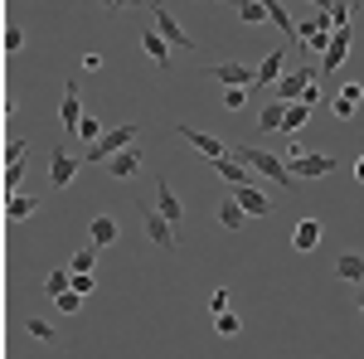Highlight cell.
<instances>
[{
	"label": "cell",
	"mask_w": 364,
	"mask_h": 359,
	"mask_svg": "<svg viewBox=\"0 0 364 359\" xmlns=\"http://www.w3.org/2000/svg\"><path fill=\"white\" fill-rule=\"evenodd\" d=\"M360 102H364V83H345L336 97H331V112H336L340 122H355V117H360Z\"/></svg>",
	"instance_id": "10"
},
{
	"label": "cell",
	"mask_w": 364,
	"mask_h": 359,
	"mask_svg": "<svg viewBox=\"0 0 364 359\" xmlns=\"http://www.w3.org/2000/svg\"><path fill=\"white\" fill-rule=\"evenodd\" d=\"M58 122H63V132H78V127H83V102H78V87H73V83L63 87V102H58Z\"/></svg>",
	"instance_id": "14"
},
{
	"label": "cell",
	"mask_w": 364,
	"mask_h": 359,
	"mask_svg": "<svg viewBox=\"0 0 364 359\" xmlns=\"http://www.w3.org/2000/svg\"><path fill=\"white\" fill-rule=\"evenodd\" d=\"M34 340H44V345H58V331L49 326V321H39V316H29V326H25Z\"/></svg>",
	"instance_id": "28"
},
{
	"label": "cell",
	"mask_w": 364,
	"mask_h": 359,
	"mask_svg": "<svg viewBox=\"0 0 364 359\" xmlns=\"http://www.w3.org/2000/svg\"><path fill=\"white\" fill-rule=\"evenodd\" d=\"M355 301H360V311H364V291H360V296H355Z\"/></svg>",
	"instance_id": "41"
},
{
	"label": "cell",
	"mask_w": 364,
	"mask_h": 359,
	"mask_svg": "<svg viewBox=\"0 0 364 359\" xmlns=\"http://www.w3.org/2000/svg\"><path fill=\"white\" fill-rule=\"evenodd\" d=\"M136 214H141V233H146V243L151 248H161V252H180V228L161 214V209H146V204H136Z\"/></svg>",
	"instance_id": "3"
},
{
	"label": "cell",
	"mask_w": 364,
	"mask_h": 359,
	"mask_svg": "<svg viewBox=\"0 0 364 359\" xmlns=\"http://www.w3.org/2000/svg\"><path fill=\"white\" fill-rule=\"evenodd\" d=\"M282 122H287V102H262V117H257V132H282Z\"/></svg>",
	"instance_id": "24"
},
{
	"label": "cell",
	"mask_w": 364,
	"mask_h": 359,
	"mask_svg": "<svg viewBox=\"0 0 364 359\" xmlns=\"http://www.w3.org/2000/svg\"><path fill=\"white\" fill-rule=\"evenodd\" d=\"M34 209H39V199H34V194H5V219H29V214H34Z\"/></svg>",
	"instance_id": "20"
},
{
	"label": "cell",
	"mask_w": 364,
	"mask_h": 359,
	"mask_svg": "<svg viewBox=\"0 0 364 359\" xmlns=\"http://www.w3.org/2000/svg\"><path fill=\"white\" fill-rule=\"evenodd\" d=\"M262 10H267V20H272V25H277L282 34H287V39H301V25H291V15L282 10L277 0H262Z\"/></svg>",
	"instance_id": "23"
},
{
	"label": "cell",
	"mask_w": 364,
	"mask_h": 359,
	"mask_svg": "<svg viewBox=\"0 0 364 359\" xmlns=\"http://www.w3.org/2000/svg\"><path fill=\"white\" fill-rule=\"evenodd\" d=\"M233 156L243 161V166H252V175H262V180H277L282 190H296L301 180L291 175V166L282 161V156H272V151H262V146H233Z\"/></svg>",
	"instance_id": "1"
},
{
	"label": "cell",
	"mask_w": 364,
	"mask_h": 359,
	"mask_svg": "<svg viewBox=\"0 0 364 359\" xmlns=\"http://www.w3.org/2000/svg\"><path fill=\"white\" fill-rule=\"evenodd\" d=\"M282 73H287V49H272V54L257 63V87H277Z\"/></svg>",
	"instance_id": "15"
},
{
	"label": "cell",
	"mask_w": 364,
	"mask_h": 359,
	"mask_svg": "<svg viewBox=\"0 0 364 359\" xmlns=\"http://www.w3.org/2000/svg\"><path fill=\"white\" fill-rule=\"evenodd\" d=\"M78 166H83V161L68 156V141H54V146H49V185H54V190H68V185L78 180Z\"/></svg>",
	"instance_id": "5"
},
{
	"label": "cell",
	"mask_w": 364,
	"mask_h": 359,
	"mask_svg": "<svg viewBox=\"0 0 364 359\" xmlns=\"http://www.w3.org/2000/svg\"><path fill=\"white\" fill-rule=\"evenodd\" d=\"M336 277L340 282H364V252H340Z\"/></svg>",
	"instance_id": "21"
},
{
	"label": "cell",
	"mask_w": 364,
	"mask_h": 359,
	"mask_svg": "<svg viewBox=\"0 0 364 359\" xmlns=\"http://www.w3.org/2000/svg\"><path fill=\"white\" fill-rule=\"evenodd\" d=\"M156 209H161V214H166L175 228L185 223V204H180V194L170 190V180H156Z\"/></svg>",
	"instance_id": "11"
},
{
	"label": "cell",
	"mask_w": 364,
	"mask_h": 359,
	"mask_svg": "<svg viewBox=\"0 0 364 359\" xmlns=\"http://www.w3.org/2000/svg\"><path fill=\"white\" fill-rule=\"evenodd\" d=\"M175 132H180V141H190L199 156H209V161H224V156H233V146H228V141L209 136V132H199V127H185V122H180Z\"/></svg>",
	"instance_id": "8"
},
{
	"label": "cell",
	"mask_w": 364,
	"mask_h": 359,
	"mask_svg": "<svg viewBox=\"0 0 364 359\" xmlns=\"http://www.w3.org/2000/svg\"><path fill=\"white\" fill-rule=\"evenodd\" d=\"M287 166H291V175L296 180H326V175H336V156H321V151H301V141L287 151Z\"/></svg>",
	"instance_id": "4"
},
{
	"label": "cell",
	"mask_w": 364,
	"mask_h": 359,
	"mask_svg": "<svg viewBox=\"0 0 364 359\" xmlns=\"http://www.w3.org/2000/svg\"><path fill=\"white\" fill-rule=\"evenodd\" d=\"M83 68H87V73H102L107 63H102V54H97V49H87V54H83Z\"/></svg>",
	"instance_id": "36"
},
{
	"label": "cell",
	"mask_w": 364,
	"mask_h": 359,
	"mask_svg": "<svg viewBox=\"0 0 364 359\" xmlns=\"http://www.w3.org/2000/svg\"><path fill=\"white\" fill-rule=\"evenodd\" d=\"M102 10H136V5H146V0H97Z\"/></svg>",
	"instance_id": "37"
},
{
	"label": "cell",
	"mask_w": 364,
	"mask_h": 359,
	"mask_svg": "<svg viewBox=\"0 0 364 359\" xmlns=\"http://www.w3.org/2000/svg\"><path fill=\"white\" fill-rule=\"evenodd\" d=\"M233 10H238V20H243V25H262V20H267V10H262V0H238Z\"/></svg>",
	"instance_id": "26"
},
{
	"label": "cell",
	"mask_w": 364,
	"mask_h": 359,
	"mask_svg": "<svg viewBox=\"0 0 364 359\" xmlns=\"http://www.w3.org/2000/svg\"><path fill=\"white\" fill-rule=\"evenodd\" d=\"M233 194H238V204L248 209V219H267V214H272V199L257 190V185H238Z\"/></svg>",
	"instance_id": "13"
},
{
	"label": "cell",
	"mask_w": 364,
	"mask_h": 359,
	"mask_svg": "<svg viewBox=\"0 0 364 359\" xmlns=\"http://www.w3.org/2000/svg\"><path fill=\"white\" fill-rule=\"evenodd\" d=\"M243 102H248V92H243V87H224V107L228 112H238Z\"/></svg>",
	"instance_id": "34"
},
{
	"label": "cell",
	"mask_w": 364,
	"mask_h": 359,
	"mask_svg": "<svg viewBox=\"0 0 364 359\" xmlns=\"http://www.w3.org/2000/svg\"><path fill=\"white\" fill-rule=\"evenodd\" d=\"M136 136H141V122H122V127H112L102 141H92V146H87L83 161H87V166H107V161L122 156L127 146H136Z\"/></svg>",
	"instance_id": "2"
},
{
	"label": "cell",
	"mask_w": 364,
	"mask_h": 359,
	"mask_svg": "<svg viewBox=\"0 0 364 359\" xmlns=\"http://www.w3.org/2000/svg\"><path fill=\"white\" fill-rule=\"evenodd\" d=\"M350 44H355V25H340L336 39H331V49L321 54V73H340V63L350 58Z\"/></svg>",
	"instance_id": "9"
},
{
	"label": "cell",
	"mask_w": 364,
	"mask_h": 359,
	"mask_svg": "<svg viewBox=\"0 0 364 359\" xmlns=\"http://www.w3.org/2000/svg\"><path fill=\"white\" fill-rule=\"evenodd\" d=\"M20 44H25V34H20V29H5V54H15Z\"/></svg>",
	"instance_id": "38"
},
{
	"label": "cell",
	"mask_w": 364,
	"mask_h": 359,
	"mask_svg": "<svg viewBox=\"0 0 364 359\" xmlns=\"http://www.w3.org/2000/svg\"><path fill=\"white\" fill-rule=\"evenodd\" d=\"M117 233H122V228H117L112 214H97V219L87 223V238H92V248H112V243H117Z\"/></svg>",
	"instance_id": "16"
},
{
	"label": "cell",
	"mask_w": 364,
	"mask_h": 359,
	"mask_svg": "<svg viewBox=\"0 0 364 359\" xmlns=\"http://www.w3.org/2000/svg\"><path fill=\"white\" fill-rule=\"evenodd\" d=\"M209 311H214V316L233 311V291H228V286H214V291H209Z\"/></svg>",
	"instance_id": "29"
},
{
	"label": "cell",
	"mask_w": 364,
	"mask_h": 359,
	"mask_svg": "<svg viewBox=\"0 0 364 359\" xmlns=\"http://www.w3.org/2000/svg\"><path fill=\"white\" fill-rule=\"evenodd\" d=\"M321 243V219H301L296 228H291V248L296 252H311Z\"/></svg>",
	"instance_id": "19"
},
{
	"label": "cell",
	"mask_w": 364,
	"mask_h": 359,
	"mask_svg": "<svg viewBox=\"0 0 364 359\" xmlns=\"http://www.w3.org/2000/svg\"><path fill=\"white\" fill-rule=\"evenodd\" d=\"M54 306L63 316H73V311H83V296H78V291H63V296H54Z\"/></svg>",
	"instance_id": "32"
},
{
	"label": "cell",
	"mask_w": 364,
	"mask_h": 359,
	"mask_svg": "<svg viewBox=\"0 0 364 359\" xmlns=\"http://www.w3.org/2000/svg\"><path fill=\"white\" fill-rule=\"evenodd\" d=\"M141 49H146V58H151L156 68H170V54H175V49H170V39L161 29H146V34H141Z\"/></svg>",
	"instance_id": "12"
},
{
	"label": "cell",
	"mask_w": 364,
	"mask_h": 359,
	"mask_svg": "<svg viewBox=\"0 0 364 359\" xmlns=\"http://www.w3.org/2000/svg\"><path fill=\"white\" fill-rule=\"evenodd\" d=\"M219 223H224L228 233H238V228L248 223V209L238 204V194H224V204H219Z\"/></svg>",
	"instance_id": "18"
},
{
	"label": "cell",
	"mask_w": 364,
	"mask_h": 359,
	"mask_svg": "<svg viewBox=\"0 0 364 359\" xmlns=\"http://www.w3.org/2000/svg\"><path fill=\"white\" fill-rule=\"evenodd\" d=\"M311 122V102H287V122H282V136H296Z\"/></svg>",
	"instance_id": "22"
},
{
	"label": "cell",
	"mask_w": 364,
	"mask_h": 359,
	"mask_svg": "<svg viewBox=\"0 0 364 359\" xmlns=\"http://www.w3.org/2000/svg\"><path fill=\"white\" fill-rule=\"evenodd\" d=\"M204 78H214L224 87H257V68H248V63H209Z\"/></svg>",
	"instance_id": "7"
},
{
	"label": "cell",
	"mask_w": 364,
	"mask_h": 359,
	"mask_svg": "<svg viewBox=\"0 0 364 359\" xmlns=\"http://www.w3.org/2000/svg\"><path fill=\"white\" fill-rule=\"evenodd\" d=\"M136 170H141V151H136V146H127L122 156H112V161H107V175H112V180H132Z\"/></svg>",
	"instance_id": "17"
},
{
	"label": "cell",
	"mask_w": 364,
	"mask_h": 359,
	"mask_svg": "<svg viewBox=\"0 0 364 359\" xmlns=\"http://www.w3.org/2000/svg\"><path fill=\"white\" fill-rule=\"evenodd\" d=\"M63 291H73V267H54L44 277V296H63Z\"/></svg>",
	"instance_id": "25"
},
{
	"label": "cell",
	"mask_w": 364,
	"mask_h": 359,
	"mask_svg": "<svg viewBox=\"0 0 364 359\" xmlns=\"http://www.w3.org/2000/svg\"><path fill=\"white\" fill-rule=\"evenodd\" d=\"M68 267H73V272H92V267H97V248H92V243L78 248L73 257H68Z\"/></svg>",
	"instance_id": "27"
},
{
	"label": "cell",
	"mask_w": 364,
	"mask_h": 359,
	"mask_svg": "<svg viewBox=\"0 0 364 359\" xmlns=\"http://www.w3.org/2000/svg\"><path fill=\"white\" fill-rule=\"evenodd\" d=\"M306 5H316V10H331V5H336V0H306Z\"/></svg>",
	"instance_id": "40"
},
{
	"label": "cell",
	"mask_w": 364,
	"mask_h": 359,
	"mask_svg": "<svg viewBox=\"0 0 364 359\" xmlns=\"http://www.w3.org/2000/svg\"><path fill=\"white\" fill-rule=\"evenodd\" d=\"M146 10H151L156 29H161V34L170 39V49H185V54H195V34H185V25H180V20H170L161 0H146Z\"/></svg>",
	"instance_id": "6"
},
{
	"label": "cell",
	"mask_w": 364,
	"mask_h": 359,
	"mask_svg": "<svg viewBox=\"0 0 364 359\" xmlns=\"http://www.w3.org/2000/svg\"><path fill=\"white\" fill-rule=\"evenodd\" d=\"M355 180L364 185V151H360V161H355Z\"/></svg>",
	"instance_id": "39"
},
{
	"label": "cell",
	"mask_w": 364,
	"mask_h": 359,
	"mask_svg": "<svg viewBox=\"0 0 364 359\" xmlns=\"http://www.w3.org/2000/svg\"><path fill=\"white\" fill-rule=\"evenodd\" d=\"M350 15H355V5H350V0H336V5H331V25H350Z\"/></svg>",
	"instance_id": "31"
},
{
	"label": "cell",
	"mask_w": 364,
	"mask_h": 359,
	"mask_svg": "<svg viewBox=\"0 0 364 359\" xmlns=\"http://www.w3.org/2000/svg\"><path fill=\"white\" fill-rule=\"evenodd\" d=\"M73 291H78V296H92V291H97L92 272H73Z\"/></svg>",
	"instance_id": "33"
},
{
	"label": "cell",
	"mask_w": 364,
	"mask_h": 359,
	"mask_svg": "<svg viewBox=\"0 0 364 359\" xmlns=\"http://www.w3.org/2000/svg\"><path fill=\"white\" fill-rule=\"evenodd\" d=\"M78 136H83L87 146H92V141H102V127H97L92 117H83V127H78Z\"/></svg>",
	"instance_id": "35"
},
{
	"label": "cell",
	"mask_w": 364,
	"mask_h": 359,
	"mask_svg": "<svg viewBox=\"0 0 364 359\" xmlns=\"http://www.w3.org/2000/svg\"><path fill=\"white\" fill-rule=\"evenodd\" d=\"M238 331H243V321H238L233 311H224V316H214V335H224V340H228V335H238Z\"/></svg>",
	"instance_id": "30"
},
{
	"label": "cell",
	"mask_w": 364,
	"mask_h": 359,
	"mask_svg": "<svg viewBox=\"0 0 364 359\" xmlns=\"http://www.w3.org/2000/svg\"><path fill=\"white\" fill-rule=\"evenodd\" d=\"M219 5H238V0H219Z\"/></svg>",
	"instance_id": "42"
}]
</instances>
